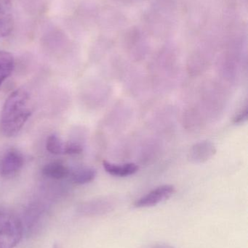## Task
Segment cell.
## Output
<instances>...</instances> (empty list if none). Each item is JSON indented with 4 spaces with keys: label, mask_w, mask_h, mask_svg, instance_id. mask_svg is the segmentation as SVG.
<instances>
[{
    "label": "cell",
    "mask_w": 248,
    "mask_h": 248,
    "mask_svg": "<svg viewBox=\"0 0 248 248\" xmlns=\"http://www.w3.org/2000/svg\"><path fill=\"white\" fill-rule=\"evenodd\" d=\"M42 174L54 179H63L69 176L70 170L61 162H52L45 165L42 170Z\"/></svg>",
    "instance_id": "9c48e42d"
},
{
    "label": "cell",
    "mask_w": 248,
    "mask_h": 248,
    "mask_svg": "<svg viewBox=\"0 0 248 248\" xmlns=\"http://www.w3.org/2000/svg\"><path fill=\"white\" fill-rule=\"evenodd\" d=\"M32 114L29 93L25 89H17L4 102L0 116V132L5 137H15Z\"/></svg>",
    "instance_id": "6da1fadb"
},
{
    "label": "cell",
    "mask_w": 248,
    "mask_h": 248,
    "mask_svg": "<svg viewBox=\"0 0 248 248\" xmlns=\"http://www.w3.org/2000/svg\"><path fill=\"white\" fill-rule=\"evenodd\" d=\"M53 248H62L61 247V246H60V245L55 244V245H54Z\"/></svg>",
    "instance_id": "2e32d148"
},
{
    "label": "cell",
    "mask_w": 248,
    "mask_h": 248,
    "mask_svg": "<svg viewBox=\"0 0 248 248\" xmlns=\"http://www.w3.org/2000/svg\"><path fill=\"white\" fill-rule=\"evenodd\" d=\"M23 224L11 214L0 211V248H14L23 236Z\"/></svg>",
    "instance_id": "7a4b0ae2"
},
{
    "label": "cell",
    "mask_w": 248,
    "mask_h": 248,
    "mask_svg": "<svg viewBox=\"0 0 248 248\" xmlns=\"http://www.w3.org/2000/svg\"><path fill=\"white\" fill-rule=\"evenodd\" d=\"M150 248H174L172 246H167V245H157V246H153Z\"/></svg>",
    "instance_id": "9a60e30c"
},
{
    "label": "cell",
    "mask_w": 248,
    "mask_h": 248,
    "mask_svg": "<svg viewBox=\"0 0 248 248\" xmlns=\"http://www.w3.org/2000/svg\"><path fill=\"white\" fill-rule=\"evenodd\" d=\"M103 166L105 170L109 174L118 177H125L136 173L138 170V165L130 163L123 165L114 164L110 162L103 161Z\"/></svg>",
    "instance_id": "ba28073f"
},
{
    "label": "cell",
    "mask_w": 248,
    "mask_h": 248,
    "mask_svg": "<svg viewBox=\"0 0 248 248\" xmlns=\"http://www.w3.org/2000/svg\"><path fill=\"white\" fill-rule=\"evenodd\" d=\"M46 149L51 154L62 155L64 154V143L58 136L52 134L47 139Z\"/></svg>",
    "instance_id": "7c38bea8"
},
{
    "label": "cell",
    "mask_w": 248,
    "mask_h": 248,
    "mask_svg": "<svg viewBox=\"0 0 248 248\" xmlns=\"http://www.w3.org/2000/svg\"><path fill=\"white\" fill-rule=\"evenodd\" d=\"M216 153L215 146L209 141H200L195 144L189 152V158L194 163H203Z\"/></svg>",
    "instance_id": "52a82bcc"
},
{
    "label": "cell",
    "mask_w": 248,
    "mask_h": 248,
    "mask_svg": "<svg viewBox=\"0 0 248 248\" xmlns=\"http://www.w3.org/2000/svg\"><path fill=\"white\" fill-rule=\"evenodd\" d=\"M96 171L92 168L83 167L70 173L71 181L77 185H85L94 180Z\"/></svg>",
    "instance_id": "8fae6325"
},
{
    "label": "cell",
    "mask_w": 248,
    "mask_h": 248,
    "mask_svg": "<svg viewBox=\"0 0 248 248\" xmlns=\"http://www.w3.org/2000/svg\"><path fill=\"white\" fill-rule=\"evenodd\" d=\"M83 151V145L77 141H68L64 144V155H79Z\"/></svg>",
    "instance_id": "4fadbf2b"
},
{
    "label": "cell",
    "mask_w": 248,
    "mask_h": 248,
    "mask_svg": "<svg viewBox=\"0 0 248 248\" xmlns=\"http://www.w3.org/2000/svg\"><path fill=\"white\" fill-rule=\"evenodd\" d=\"M24 157L16 149H10L0 160V175L4 178L16 176L23 167Z\"/></svg>",
    "instance_id": "3957f363"
},
{
    "label": "cell",
    "mask_w": 248,
    "mask_h": 248,
    "mask_svg": "<svg viewBox=\"0 0 248 248\" xmlns=\"http://www.w3.org/2000/svg\"><path fill=\"white\" fill-rule=\"evenodd\" d=\"M14 28L12 0H0V39L9 36Z\"/></svg>",
    "instance_id": "8992f818"
},
{
    "label": "cell",
    "mask_w": 248,
    "mask_h": 248,
    "mask_svg": "<svg viewBox=\"0 0 248 248\" xmlns=\"http://www.w3.org/2000/svg\"><path fill=\"white\" fill-rule=\"evenodd\" d=\"M15 68L13 55L7 51H0V87L11 75Z\"/></svg>",
    "instance_id": "30bf717a"
},
{
    "label": "cell",
    "mask_w": 248,
    "mask_h": 248,
    "mask_svg": "<svg viewBox=\"0 0 248 248\" xmlns=\"http://www.w3.org/2000/svg\"><path fill=\"white\" fill-rule=\"evenodd\" d=\"M175 192L176 189L173 185H165L158 186L135 201L134 206L138 208L155 206L168 200Z\"/></svg>",
    "instance_id": "277c9868"
},
{
    "label": "cell",
    "mask_w": 248,
    "mask_h": 248,
    "mask_svg": "<svg viewBox=\"0 0 248 248\" xmlns=\"http://www.w3.org/2000/svg\"><path fill=\"white\" fill-rule=\"evenodd\" d=\"M248 107L246 106L241 112L238 113L235 117L233 119V123L241 124L246 122L248 119Z\"/></svg>",
    "instance_id": "5bb4252c"
},
{
    "label": "cell",
    "mask_w": 248,
    "mask_h": 248,
    "mask_svg": "<svg viewBox=\"0 0 248 248\" xmlns=\"http://www.w3.org/2000/svg\"><path fill=\"white\" fill-rule=\"evenodd\" d=\"M115 208V202L109 198H101L86 202L80 208L83 215L96 217L109 214Z\"/></svg>",
    "instance_id": "5b68a950"
}]
</instances>
